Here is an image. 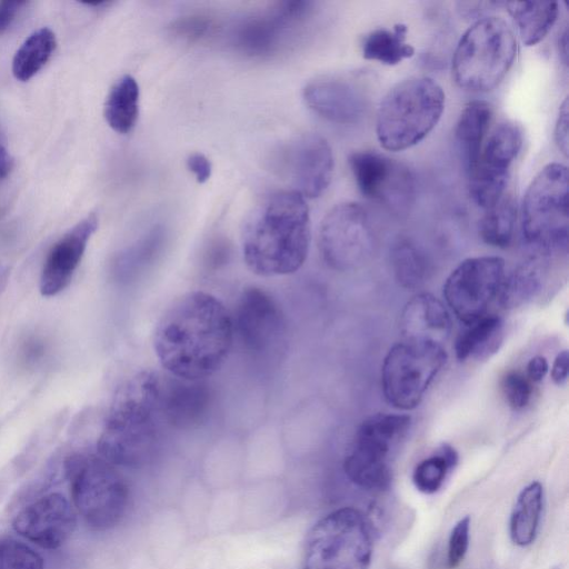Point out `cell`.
Masks as SVG:
<instances>
[{
	"label": "cell",
	"mask_w": 569,
	"mask_h": 569,
	"mask_svg": "<svg viewBox=\"0 0 569 569\" xmlns=\"http://www.w3.org/2000/svg\"><path fill=\"white\" fill-rule=\"evenodd\" d=\"M349 166L360 192L390 209H408L415 197V181L403 164L376 151H356Z\"/></svg>",
	"instance_id": "obj_16"
},
{
	"label": "cell",
	"mask_w": 569,
	"mask_h": 569,
	"mask_svg": "<svg viewBox=\"0 0 569 569\" xmlns=\"http://www.w3.org/2000/svg\"><path fill=\"white\" fill-rule=\"evenodd\" d=\"M493 117L492 106L483 100L468 102L460 112L455 139L467 172L476 164Z\"/></svg>",
	"instance_id": "obj_23"
},
{
	"label": "cell",
	"mask_w": 569,
	"mask_h": 569,
	"mask_svg": "<svg viewBox=\"0 0 569 569\" xmlns=\"http://www.w3.org/2000/svg\"><path fill=\"white\" fill-rule=\"evenodd\" d=\"M97 228L98 218L90 213L53 244L40 276L42 296H56L68 287Z\"/></svg>",
	"instance_id": "obj_20"
},
{
	"label": "cell",
	"mask_w": 569,
	"mask_h": 569,
	"mask_svg": "<svg viewBox=\"0 0 569 569\" xmlns=\"http://www.w3.org/2000/svg\"><path fill=\"white\" fill-rule=\"evenodd\" d=\"M77 517L60 493L47 495L21 510L13 520L14 530L46 549L64 543L76 528Z\"/></svg>",
	"instance_id": "obj_19"
},
{
	"label": "cell",
	"mask_w": 569,
	"mask_h": 569,
	"mask_svg": "<svg viewBox=\"0 0 569 569\" xmlns=\"http://www.w3.org/2000/svg\"><path fill=\"white\" fill-rule=\"evenodd\" d=\"M568 372L569 353L567 350H562L556 356L553 360L550 377L556 385L561 386L567 381Z\"/></svg>",
	"instance_id": "obj_40"
},
{
	"label": "cell",
	"mask_w": 569,
	"mask_h": 569,
	"mask_svg": "<svg viewBox=\"0 0 569 569\" xmlns=\"http://www.w3.org/2000/svg\"><path fill=\"white\" fill-rule=\"evenodd\" d=\"M233 321L213 295L192 291L161 316L153 333L154 353L172 377L204 380L226 361L233 341Z\"/></svg>",
	"instance_id": "obj_1"
},
{
	"label": "cell",
	"mask_w": 569,
	"mask_h": 569,
	"mask_svg": "<svg viewBox=\"0 0 569 569\" xmlns=\"http://www.w3.org/2000/svg\"><path fill=\"white\" fill-rule=\"evenodd\" d=\"M506 274V263L500 257L467 258L447 277L442 288L445 301L469 326L487 316L499 297Z\"/></svg>",
	"instance_id": "obj_12"
},
{
	"label": "cell",
	"mask_w": 569,
	"mask_h": 569,
	"mask_svg": "<svg viewBox=\"0 0 569 569\" xmlns=\"http://www.w3.org/2000/svg\"><path fill=\"white\" fill-rule=\"evenodd\" d=\"M411 418L400 413H376L358 428L343 460V471L356 486L366 490L389 487V455L409 431Z\"/></svg>",
	"instance_id": "obj_9"
},
{
	"label": "cell",
	"mask_w": 569,
	"mask_h": 569,
	"mask_svg": "<svg viewBox=\"0 0 569 569\" xmlns=\"http://www.w3.org/2000/svg\"><path fill=\"white\" fill-rule=\"evenodd\" d=\"M469 516L461 518L452 528L448 541L447 563L449 569H455L462 562L469 546Z\"/></svg>",
	"instance_id": "obj_37"
},
{
	"label": "cell",
	"mask_w": 569,
	"mask_h": 569,
	"mask_svg": "<svg viewBox=\"0 0 569 569\" xmlns=\"http://www.w3.org/2000/svg\"><path fill=\"white\" fill-rule=\"evenodd\" d=\"M313 3L286 0L239 20L230 30V44L240 53L267 59L283 50L312 12Z\"/></svg>",
	"instance_id": "obj_11"
},
{
	"label": "cell",
	"mask_w": 569,
	"mask_h": 569,
	"mask_svg": "<svg viewBox=\"0 0 569 569\" xmlns=\"http://www.w3.org/2000/svg\"><path fill=\"white\" fill-rule=\"evenodd\" d=\"M309 208L293 190L263 196L248 213L241 247L247 267L261 277L295 273L305 263L310 246Z\"/></svg>",
	"instance_id": "obj_2"
},
{
	"label": "cell",
	"mask_w": 569,
	"mask_h": 569,
	"mask_svg": "<svg viewBox=\"0 0 569 569\" xmlns=\"http://www.w3.org/2000/svg\"><path fill=\"white\" fill-rule=\"evenodd\" d=\"M271 171L303 198L320 197L333 174V156L328 141L303 133L277 146L268 159Z\"/></svg>",
	"instance_id": "obj_13"
},
{
	"label": "cell",
	"mask_w": 569,
	"mask_h": 569,
	"mask_svg": "<svg viewBox=\"0 0 569 569\" xmlns=\"http://www.w3.org/2000/svg\"><path fill=\"white\" fill-rule=\"evenodd\" d=\"M543 508V488L533 481L519 493L511 512L509 531L512 542L520 547L536 539Z\"/></svg>",
	"instance_id": "obj_26"
},
{
	"label": "cell",
	"mask_w": 569,
	"mask_h": 569,
	"mask_svg": "<svg viewBox=\"0 0 569 569\" xmlns=\"http://www.w3.org/2000/svg\"><path fill=\"white\" fill-rule=\"evenodd\" d=\"M517 40L509 23L496 16L477 19L461 36L452 57L456 83L469 91L496 88L513 64Z\"/></svg>",
	"instance_id": "obj_5"
},
{
	"label": "cell",
	"mask_w": 569,
	"mask_h": 569,
	"mask_svg": "<svg viewBox=\"0 0 569 569\" xmlns=\"http://www.w3.org/2000/svg\"><path fill=\"white\" fill-rule=\"evenodd\" d=\"M407 26L397 23L392 28L371 31L362 42V56L367 60L395 66L415 54V48L407 42Z\"/></svg>",
	"instance_id": "obj_28"
},
{
	"label": "cell",
	"mask_w": 569,
	"mask_h": 569,
	"mask_svg": "<svg viewBox=\"0 0 569 569\" xmlns=\"http://www.w3.org/2000/svg\"><path fill=\"white\" fill-rule=\"evenodd\" d=\"M399 329L405 341L445 347L451 335L452 321L441 300L431 293L421 292L405 305Z\"/></svg>",
	"instance_id": "obj_21"
},
{
	"label": "cell",
	"mask_w": 569,
	"mask_h": 569,
	"mask_svg": "<svg viewBox=\"0 0 569 569\" xmlns=\"http://www.w3.org/2000/svg\"><path fill=\"white\" fill-rule=\"evenodd\" d=\"M548 369L547 359L542 356H535L527 363L526 376L531 382H539L545 378Z\"/></svg>",
	"instance_id": "obj_42"
},
{
	"label": "cell",
	"mask_w": 569,
	"mask_h": 569,
	"mask_svg": "<svg viewBox=\"0 0 569 569\" xmlns=\"http://www.w3.org/2000/svg\"><path fill=\"white\" fill-rule=\"evenodd\" d=\"M233 331L248 352L264 356L281 342L286 332L284 318L268 292L250 287L239 298Z\"/></svg>",
	"instance_id": "obj_17"
},
{
	"label": "cell",
	"mask_w": 569,
	"mask_h": 569,
	"mask_svg": "<svg viewBox=\"0 0 569 569\" xmlns=\"http://www.w3.org/2000/svg\"><path fill=\"white\" fill-rule=\"evenodd\" d=\"M522 146L518 124L503 121L489 131L469 174V193L483 210L507 191L510 168Z\"/></svg>",
	"instance_id": "obj_15"
},
{
	"label": "cell",
	"mask_w": 569,
	"mask_h": 569,
	"mask_svg": "<svg viewBox=\"0 0 569 569\" xmlns=\"http://www.w3.org/2000/svg\"><path fill=\"white\" fill-rule=\"evenodd\" d=\"M139 86L133 77H121L110 89L103 108L107 123L118 133H128L139 116Z\"/></svg>",
	"instance_id": "obj_27"
},
{
	"label": "cell",
	"mask_w": 569,
	"mask_h": 569,
	"mask_svg": "<svg viewBox=\"0 0 569 569\" xmlns=\"http://www.w3.org/2000/svg\"><path fill=\"white\" fill-rule=\"evenodd\" d=\"M523 44L530 47L542 41L557 21L556 1L503 2Z\"/></svg>",
	"instance_id": "obj_25"
},
{
	"label": "cell",
	"mask_w": 569,
	"mask_h": 569,
	"mask_svg": "<svg viewBox=\"0 0 569 569\" xmlns=\"http://www.w3.org/2000/svg\"><path fill=\"white\" fill-rule=\"evenodd\" d=\"M188 169L194 174L196 180L199 183L206 182L212 171V166L210 160L202 153L194 152L191 153L187 159Z\"/></svg>",
	"instance_id": "obj_39"
},
{
	"label": "cell",
	"mask_w": 569,
	"mask_h": 569,
	"mask_svg": "<svg viewBox=\"0 0 569 569\" xmlns=\"http://www.w3.org/2000/svg\"><path fill=\"white\" fill-rule=\"evenodd\" d=\"M526 242L539 254L566 250L568 244V169L545 166L528 186L521 209Z\"/></svg>",
	"instance_id": "obj_6"
},
{
	"label": "cell",
	"mask_w": 569,
	"mask_h": 569,
	"mask_svg": "<svg viewBox=\"0 0 569 569\" xmlns=\"http://www.w3.org/2000/svg\"><path fill=\"white\" fill-rule=\"evenodd\" d=\"M162 378L141 371L116 392L98 440L100 457L112 466L138 468L156 453L161 427Z\"/></svg>",
	"instance_id": "obj_3"
},
{
	"label": "cell",
	"mask_w": 569,
	"mask_h": 569,
	"mask_svg": "<svg viewBox=\"0 0 569 569\" xmlns=\"http://www.w3.org/2000/svg\"><path fill=\"white\" fill-rule=\"evenodd\" d=\"M306 104L322 118L341 124L360 121L370 98L367 86L355 76H326L303 89Z\"/></svg>",
	"instance_id": "obj_18"
},
{
	"label": "cell",
	"mask_w": 569,
	"mask_h": 569,
	"mask_svg": "<svg viewBox=\"0 0 569 569\" xmlns=\"http://www.w3.org/2000/svg\"><path fill=\"white\" fill-rule=\"evenodd\" d=\"M458 453L445 443L438 452L420 461L412 473L415 487L422 493L437 492L443 485L448 473L457 466Z\"/></svg>",
	"instance_id": "obj_32"
},
{
	"label": "cell",
	"mask_w": 569,
	"mask_h": 569,
	"mask_svg": "<svg viewBox=\"0 0 569 569\" xmlns=\"http://www.w3.org/2000/svg\"><path fill=\"white\" fill-rule=\"evenodd\" d=\"M391 262L395 276L402 287L412 289L425 281L423 257L410 242L400 241L393 247Z\"/></svg>",
	"instance_id": "obj_33"
},
{
	"label": "cell",
	"mask_w": 569,
	"mask_h": 569,
	"mask_svg": "<svg viewBox=\"0 0 569 569\" xmlns=\"http://www.w3.org/2000/svg\"><path fill=\"white\" fill-rule=\"evenodd\" d=\"M212 401L203 380L162 379L161 407L164 422L177 429L198 426L207 416Z\"/></svg>",
	"instance_id": "obj_22"
},
{
	"label": "cell",
	"mask_w": 569,
	"mask_h": 569,
	"mask_svg": "<svg viewBox=\"0 0 569 569\" xmlns=\"http://www.w3.org/2000/svg\"><path fill=\"white\" fill-rule=\"evenodd\" d=\"M66 473L72 501L91 528L107 530L121 521L129 490L111 463L101 457L76 455L67 459Z\"/></svg>",
	"instance_id": "obj_8"
},
{
	"label": "cell",
	"mask_w": 569,
	"mask_h": 569,
	"mask_svg": "<svg viewBox=\"0 0 569 569\" xmlns=\"http://www.w3.org/2000/svg\"><path fill=\"white\" fill-rule=\"evenodd\" d=\"M373 239L368 212L353 201L332 207L319 228V250L336 270L353 269L365 262L372 251Z\"/></svg>",
	"instance_id": "obj_14"
},
{
	"label": "cell",
	"mask_w": 569,
	"mask_h": 569,
	"mask_svg": "<svg viewBox=\"0 0 569 569\" xmlns=\"http://www.w3.org/2000/svg\"><path fill=\"white\" fill-rule=\"evenodd\" d=\"M219 20L204 13H191L174 19L169 26L170 34L186 43L209 41L220 33Z\"/></svg>",
	"instance_id": "obj_34"
},
{
	"label": "cell",
	"mask_w": 569,
	"mask_h": 569,
	"mask_svg": "<svg viewBox=\"0 0 569 569\" xmlns=\"http://www.w3.org/2000/svg\"><path fill=\"white\" fill-rule=\"evenodd\" d=\"M0 569H43V559L29 546L14 539L2 538Z\"/></svg>",
	"instance_id": "obj_35"
},
{
	"label": "cell",
	"mask_w": 569,
	"mask_h": 569,
	"mask_svg": "<svg viewBox=\"0 0 569 569\" xmlns=\"http://www.w3.org/2000/svg\"><path fill=\"white\" fill-rule=\"evenodd\" d=\"M447 358L441 346L405 340L393 345L381 367V387L387 402L402 411L418 407Z\"/></svg>",
	"instance_id": "obj_10"
},
{
	"label": "cell",
	"mask_w": 569,
	"mask_h": 569,
	"mask_svg": "<svg viewBox=\"0 0 569 569\" xmlns=\"http://www.w3.org/2000/svg\"><path fill=\"white\" fill-rule=\"evenodd\" d=\"M568 98L566 97L560 106L555 124V141L559 150L568 156Z\"/></svg>",
	"instance_id": "obj_38"
},
{
	"label": "cell",
	"mask_w": 569,
	"mask_h": 569,
	"mask_svg": "<svg viewBox=\"0 0 569 569\" xmlns=\"http://www.w3.org/2000/svg\"><path fill=\"white\" fill-rule=\"evenodd\" d=\"M372 535L363 515L343 507L319 519L305 543L302 569H368Z\"/></svg>",
	"instance_id": "obj_7"
},
{
	"label": "cell",
	"mask_w": 569,
	"mask_h": 569,
	"mask_svg": "<svg viewBox=\"0 0 569 569\" xmlns=\"http://www.w3.org/2000/svg\"><path fill=\"white\" fill-rule=\"evenodd\" d=\"M24 1H0V33L14 20Z\"/></svg>",
	"instance_id": "obj_41"
},
{
	"label": "cell",
	"mask_w": 569,
	"mask_h": 569,
	"mask_svg": "<svg viewBox=\"0 0 569 569\" xmlns=\"http://www.w3.org/2000/svg\"><path fill=\"white\" fill-rule=\"evenodd\" d=\"M558 47H559V53L561 54L563 62L567 64V61H568V30H567V28L563 29V31L561 32V34L559 37Z\"/></svg>",
	"instance_id": "obj_44"
},
{
	"label": "cell",
	"mask_w": 569,
	"mask_h": 569,
	"mask_svg": "<svg viewBox=\"0 0 569 569\" xmlns=\"http://www.w3.org/2000/svg\"><path fill=\"white\" fill-rule=\"evenodd\" d=\"M542 271L541 262L535 257L506 274L498 297L501 306L513 309L531 300L540 291Z\"/></svg>",
	"instance_id": "obj_30"
},
{
	"label": "cell",
	"mask_w": 569,
	"mask_h": 569,
	"mask_svg": "<svg viewBox=\"0 0 569 569\" xmlns=\"http://www.w3.org/2000/svg\"><path fill=\"white\" fill-rule=\"evenodd\" d=\"M13 168V158L7 148L0 144V181L6 179Z\"/></svg>",
	"instance_id": "obj_43"
},
{
	"label": "cell",
	"mask_w": 569,
	"mask_h": 569,
	"mask_svg": "<svg viewBox=\"0 0 569 569\" xmlns=\"http://www.w3.org/2000/svg\"><path fill=\"white\" fill-rule=\"evenodd\" d=\"M505 325L502 318L487 315L468 326L455 342L458 360H485L496 353L503 341Z\"/></svg>",
	"instance_id": "obj_24"
},
{
	"label": "cell",
	"mask_w": 569,
	"mask_h": 569,
	"mask_svg": "<svg viewBox=\"0 0 569 569\" xmlns=\"http://www.w3.org/2000/svg\"><path fill=\"white\" fill-rule=\"evenodd\" d=\"M517 218L515 194L508 190L491 207L485 209L479 222V233L483 242L497 248L510 244Z\"/></svg>",
	"instance_id": "obj_29"
},
{
	"label": "cell",
	"mask_w": 569,
	"mask_h": 569,
	"mask_svg": "<svg viewBox=\"0 0 569 569\" xmlns=\"http://www.w3.org/2000/svg\"><path fill=\"white\" fill-rule=\"evenodd\" d=\"M501 388L508 405L516 410L527 407L531 400L532 382L521 372H508L501 381Z\"/></svg>",
	"instance_id": "obj_36"
},
{
	"label": "cell",
	"mask_w": 569,
	"mask_h": 569,
	"mask_svg": "<svg viewBox=\"0 0 569 569\" xmlns=\"http://www.w3.org/2000/svg\"><path fill=\"white\" fill-rule=\"evenodd\" d=\"M57 46L54 33L41 28L31 33L12 59V73L19 81L31 79L50 59Z\"/></svg>",
	"instance_id": "obj_31"
},
{
	"label": "cell",
	"mask_w": 569,
	"mask_h": 569,
	"mask_svg": "<svg viewBox=\"0 0 569 569\" xmlns=\"http://www.w3.org/2000/svg\"><path fill=\"white\" fill-rule=\"evenodd\" d=\"M442 87L429 77H411L385 94L376 118V134L389 151H402L423 140L445 110Z\"/></svg>",
	"instance_id": "obj_4"
}]
</instances>
